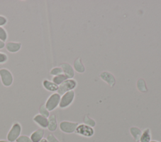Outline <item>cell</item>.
I'll return each instance as SVG.
<instances>
[{"label": "cell", "instance_id": "cell-1", "mask_svg": "<svg viewBox=\"0 0 161 142\" xmlns=\"http://www.w3.org/2000/svg\"><path fill=\"white\" fill-rule=\"evenodd\" d=\"M77 86V81L74 79H67L58 86L57 93L63 95L66 92L72 91Z\"/></svg>", "mask_w": 161, "mask_h": 142}, {"label": "cell", "instance_id": "cell-2", "mask_svg": "<svg viewBox=\"0 0 161 142\" xmlns=\"http://www.w3.org/2000/svg\"><path fill=\"white\" fill-rule=\"evenodd\" d=\"M0 79L3 86L9 87L13 83V76L12 73L7 68H3L0 69Z\"/></svg>", "mask_w": 161, "mask_h": 142}, {"label": "cell", "instance_id": "cell-3", "mask_svg": "<svg viewBox=\"0 0 161 142\" xmlns=\"http://www.w3.org/2000/svg\"><path fill=\"white\" fill-rule=\"evenodd\" d=\"M60 98H61L60 95L57 93L52 94L48 98L45 104L46 108L49 111H52L54 110L57 106H58L59 103L60 101Z\"/></svg>", "mask_w": 161, "mask_h": 142}, {"label": "cell", "instance_id": "cell-4", "mask_svg": "<svg viewBox=\"0 0 161 142\" xmlns=\"http://www.w3.org/2000/svg\"><path fill=\"white\" fill-rule=\"evenodd\" d=\"M21 132V126L18 122H15L13 124L11 129L7 134V139L10 142L15 141L20 136Z\"/></svg>", "mask_w": 161, "mask_h": 142}, {"label": "cell", "instance_id": "cell-5", "mask_svg": "<svg viewBox=\"0 0 161 142\" xmlns=\"http://www.w3.org/2000/svg\"><path fill=\"white\" fill-rule=\"evenodd\" d=\"M75 98V92L74 90L66 92L60 98V101L59 103V108L62 109L66 108L69 107L73 102Z\"/></svg>", "mask_w": 161, "mask_h": 142}, {"label": "cell", "instance_id": "cell-6", "mask_svg": "<svg viewBox=\"0 0 161 142\" xmlns=\"http://www.w3.org/2000/svg\"><path fill=\"white\" fill-rule=\"evenodd\" d=\"M75 133H77L80 136L88 137V138L92 136L94 134V128L84 123L78 124L75 129Z\"/></svg>", "mask_w": 161, "mask_h": 142}, {"label": "cell", "instance_id": "cell-7", "mask_svg": "<svg viewBox=\"0 0 161 142\" xmlns=\"http://www.w3.org/2000/svg\"><path fill=\"white\" fill-rule=\"evenodd\" d=\"M79 124L77 123L63 121H61L59 124L60 129L65 133H72L75 132V129Z\"/></svg>", "mask_w": 161, "mask_h": 142}, {"label": "cell", "instance_id": "cell-8", "mask_svg": "<svg viewBox=\"0 0 161 142\" xmlns=\"http://www.w3.org/2000/svg\"><path fill=\"white\" fill-rule=\"evenodd\" d=\"M21 43L19 42L9 41L5 44L6 50L11 53H16L18 52L21 48Z\"/></svg>", "mask_w": 161, "mask_h": 142}, {"label": "cell", "instance_id": "cell-9", "mask_svg": "<svg viewBox=\"0 0 161 142\" xmlns=\"http://www.w3.org/2000/svg\"><path fill=\"white\" fill-rule=\"evenodd\" d=\"M60 67L62 68L63 74H64L68 79H72L74 76V70L72 66L67 63H62Z\"/></svg>", "mask_w": 161, "mask_h": 142}, {"label": "cell", "instance_id": "cell-10", "mask_svg": "<svg viewBox=\"0 0 161 142\" xmlns=\"http://www.w3.org/2000/svg\"><path fill=\"white\" fill-rule=\"evenodd\" d=\"M99 77L101 79L106 81L108 84H109L110 86H113L115 84V78L114 76L109 72L108 71H104L102 72L99 74Z\"/></svg>", "mask_w": 161, "mask_h": 142}, {"label": "cell", "instance_id": "cell-11", "mask_svg": "<svg viewBox=\"0 0 161 142\" xmlns=\"http://www.w3.org/2000/svg\"><path fill=\"white\" fill-rule=\"evenodd\" d=\"M33 120L41 128H47L48 123L47 118H45L40 114H38L33 117Z\"/></svg>", "mask_w": 161, "mask_h": 142}, {"label": "cell", "instance_id": "cell-12", "mask_svg": "<svg viewBox=\"0 0 161 142\" xmlns=\"http://www.w3.org/2000/svg\"><path fill=\"white\" fill-rule=\"evenodd\" d=\"M42 85L46 90L50 91V92L57 91V90L58 89V85L55 84L52 81H50L48 79H44L42 82Z\"/></svg>", "mask_w": 161, "mask_h": 142}, {"label": "cell", "instance_id": "cell-13", "mask_svg": "<svg viewBox=\"0 0 161 142\" xmlns=\"http://www.w3.org/2000/svg\"><path fill=\"white\" fill-rule=\"evenodd\" d=\"M44 129L39 128L33 131L30 135V139L32 142H39L43 137Z\"/></svg>", "mask_w": 161, "mask_h": 142}, {"label": "cell", "instance_id": "cell-14", "mask_svg": "<svg viewBox=\"0 0 161 142\" xmlns=\"http://www.w3.org/2000/svg\"><path fill=\"white\" fill-rule=\"evenodd\" d=\"M48 126L47 128L50 131H55L57 128V121L56 116L51 114L48 118Z\"/></svg>", "mask_w": 161, "mask_h": 142}, {"label": "cell", "instance_id": "cell-15", "mask_svg": "<svg viewBox=\"0 0 161 142\" xmlns=\"http://www.w3.org/2000/svg\"><path fill=\"white\" fill-rule=\"evenodd\" d=\"M152 139L151 131L149 128H146L142 133L140 138V142H150Z\"/></svg>", "mask_w": 161, "mask_h": 142}, {"label": "cell", "instance_id": "cell-16", "mask_svg": "<svg viewBox=\"0 0 161 142\" xmlns=\"http://www.w3.org/2000/svg\"><path fill=\"white\" fill-rule=\"evenodd\" d=\"M130 132L132 136V137L134 138V139L136 141H138L140 140V138L142 134V131L137 127L133 126L130 128Z\"/></svg>", "mask_w": 161, "mask_h": 142}, {"label": "cell", "instance_id": "cell-17", "mask_svg": "<svg viewBox=\"0 0 161 142\" xmlns=\"http://www.w3.org/2000/svg\"><path fill=\"white\" fill-rule=\"evenodd\" d=\"M74 68L75 69V70L77 72H78L79 73H82L83 72H84V71H85L84 66L82 64L80 58H77L74 61Z\"/></svg>", "mask_w": 161, "mask_h": 142}, {"label": "cell", "instance_id": "cell-18", "mask_svg": "<svg viewBox=\"0 0 161 142\" xmlns=\"http://www.w3.org/2000/svg\"><path fill=\"white\" fill-rule=\"evenodd\" d=\"M67 79H68V78L64 74H61L59 75L53 76L52 81L53 82L57 85L59 86L60 84H61L64 81H65Z\"/></svg>", "mask_w": 161, "mask_h": 142}, {"label": "cell", "instance_id": "cell-19", "mask_svg": "<svg viewBox=\"0 0 161 142\" xmlns=\"http://www.w3.org/2000/svg\"><path fill=\"white\" fill-rule=\"evenodd\" d=\"M137 88L141 92H146L147 91L145 81L142 79H140L137 81Z\"/></svg>", "mask_w": 161, "mask_h": 142}, {"label": "cell", "instance_id": "cell-20", "mask_svg": "<svg viewBox=\"0 0 161 142\" xmlns=\"http://www.w3.org/2000/svg\"><path fill=\"white\" fill-rule=\"evenodd\" d=\"M39 113L40 114H41L42 116L45 117V118H48L50 116V113L49 111L46 108L45 104H42L40 106L39 108Z\"/></svg>", "mask_w": 161, "mask_h": 142}, {"label": "cell", "instance_id": "cell-21", "mask_svg": "<svg viewBox=\"0 0 161 142\" xmlns=\"http://www.w3.org/2000/svg\"><path fill=\"white\" fill-rule=\"evenodd\" d=\"M8 39V33L6 30L0 26V40L4 42Z\"/></svg>", "mask_w": 161, "mask_h": 142}, {"label": "cell", "instance_id": "cell-22", "mask_svg": "<svg viewBox=\"0 0 161 142\" xmlns=\"http://www.w3.org/2000/svg\"><path fill=\"white\" fill-rule=\"evenodd\" d=\"M84 124H86L91 127H92V128L94 126H95V125H96V121L93 119L89 118L87 116H85V117L84 118Z\"/></svg>", "mask_w": 161, "mask_h": 142}, {"label": "cell", "instance_id": "cell-23", "mask_svg": "<svg viewBox=\"0 0 161 142\" xmlns=\"http://www.w3.org/2000/svg\"><path fill=\"white\" fill-rule=\"evenodd\" d=\"M50 74L54 76L63 74V71H62V68L60 66L59 67H54L50 70Z\"/></svg>", "mask_w": 161, "mask_h": 142}, {"label": "cell", "instance_id": "cell-24", "mask_svg": "<svg viewBox=\"0 0 161 142\" xmlns=\"http://www.w3.org/2000/svg\"><path fill=\"white\" fill-rule=\"evenodd\" d=\"M16 142H32V141L29 136L26 135H20L16 140Z\"/></svg>", "mask_w": 161, "mask_h": 142}, {"label": "cell", "instance_id": "cell-25", "mask_svg": "<svg viewBox=\"0 0 161 142\" xmlns=\"http://www.w3.org/2000/svg\"><path fill=\"white\" fill-rule=\"evenodd\" d=\"M8 59V55L6 53L0 51V64H4L5 63L7 62Z\"/></svg>", "mask_w": 161, "mask_h": 142}, {"label": "cell", "instance_id": "cell-26", "mask_svg": "<svg viewBox=\"0 0 161 142\" xmlns=\"http://www.w3.org/2000/svg\"><path fill=\"white\" fill-rule=\"evenodd\" d=\"M47 139L48 142H59L57 138L52 134H48L47 137Z\"/></svg>", "mask_w": 161, "mask_h": 142}, {"label": "cell", "instance_id": "cell-27", "mask_svg": "<svg viewBox=\"0 0 161 142\" xmlns=\"http://www.w3.org/2000/svg\"><path fill=\"white\" fill-rule=\"evenodd\" d=\"M8 23V19L6 16L0 15V26L3 27V26H5Z\"/></svg>", "mask_w": 161, "mask_h": 142}, {"label": "cell", "instance_id": "cell-28", "mask_svg": "<svg viewBox=\"0 0 161 142\" xmlns=\"http://www.w3.org/2000/svg\"><path fill=\"white\" fill-rule=\"evenodd\" d=\"M5 47V43L0 40V49L4 48Z\"/></svg>", "mask_w": 161, "mask_h": 142}, {"label": "cell", "instance_id": "cell-29", "mask_svg": "<svg viewBox=\"0 0 161 142\" xmlns=\"http://www.w3.org/2000/svg\"><path fill=\"white\" fill-rule=\"evenodd\" d=\"M39 142H48V141H47V138L46 139L45 138H42Z\"/></svg>", "mask_w": 161, "mask_h": 142}, {"label": "cell", "instance_id": "cell-30", "mask_svg": "<svg viewBox=\"0 0 161 142\" xmlns=\"http://www.w3.org/2000/svg\"><path fill=\"white\" fill-rule=\"evenodd\" d=\"M0 142H10L8 140H4V139H1Z\"/></svg>", "mask_w": 161, "mask_h": 142}, {"label": "cell", "instance_id": "cell-31", "mask_svg": "<svg viewBox=\"0 0 161 142\" xmlns=\"http://www.w3.org/2000/svg\"><path fill=\"white\" fill-rule=\"evenodd\" d=\"M150 142H159V141H155V140H151Z\"/></svg>", "mask_w": 161, "mask_h": 142}]
</instances>
